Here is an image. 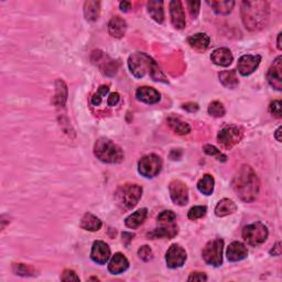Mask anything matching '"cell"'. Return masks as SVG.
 Wrapping results in <instances>:
<instances>
[{"label": "cell", "instance_id": "obj_1", "mask_svg": "<svg viewBox=\"0 0 282 282\" xmlns=\"http://www.w3.org/2000/svg\"><path fill=\"white\" fill-rule=\"evenodd\" d=\"M233 189L241 201L251 203L257 198L260 189V181L253 167L241 165L232 181Z\"/></svg>", "mask_w": 282, "mask_h": 282}, {"label": "cell", "instance_id": "obj_2", "mask_svg": "<svg viewBox=\"0 0 282 282\" xmlns=\"http://www.w3.org/2000/svg\"><path fill=\"white\" fill-rule=\"evenodd\" d=\"M128 66H129L131 74L136 78H142L145 76V74H149V76L153 81L167 83V79L158 64L153 61L152 57H150L145 53L136 52L131 54L128 59Z\"/></svg>", "mask_w": 282, "mask_h": 282}, {"label": "cell", "instance_id": "obj_3", "mask_svg": "<svg viewBox=\"0 0 282 282\" xmlns=\"http://www.w3.org/2000/svg\"><path fill=\"white\" fill-rule=\"evenodd\" d=\"M241 17L245 26L250 31L264 28L269 21V4L267 1L241 2Z\"/></svg>", "mask_w": 282, "mask_h": 282}, {"label": "cell", "instance_id": "obj_4", "mask_svg": "<svg viewBox=\"0 0 282 282\" xmlns=\"http://www.w3.org/2000/svg\"><path fill=\"white\" fill-rule=\"evenodd\" d=\"M94 153L100 161L110 163V164L120 163L123 160V157H125L119 145L106 138H100L96 141L94 145Z\"/></svg>", "mask_w": 282, "mask_h": 282}, {"label": "cell", "instance_id": "obj_5", "mask_svg": "<svg viewBox=\"0 0 282 282\" xmlns=\"http://www.w3.org/2000/svg\"><path fill=\"white\" fill-rule=\"evenodd\" d=\"M141 195H142V188L137 184H126L118 188L115 193V198L121 209L131 210L138 204Z\"/></svg>", "mask_w": 282, "mask_h": 282}, {"label": "cell", "instance_id": "obj_6", "mask_svg": "<svg viewBox=\"0 0 282 282\" xmlns=\"http://www.w3.org/2000/svg\"><path fill=\"white\" fill-rule=\"evenodd\" d=\"M268 235V228L260 222L247 225L242 229V238L247 244L253 247L262 245L267 240Z\"/></svg>", "mask_w": 282, "mask_h": 282}, {"label": "cell", "instance_id": "obj_7", "mask_svg": "<svg viewBox=\"0 0 282 282\" xmlns=\"http://www.w3.org/2000/svg\"><path fill=\"white\" fill-rule=\"evenodd\" d=\"M223 249H224V240L220 238H216L211 240L205 245L203 249V259L204 261L213 267H219L223 263Z\"/></svg>", "mask_w": 282, "mask_h": 282}, {"label": "cell", "instance_id": "obj_8", "mask_svg": "<svg viewBox=\"0 0 282 282\" xmlns=\"http://www.w3.org/2000/svg\"><path fill=\"white\" fill-rule=\"evenodd\" d=\"M162 170V160L157 154H147L140 159L138 163V172L144 178L152 179Z\"/></svg>", "mask_w": 282, "mask_h": 282}, {"label": "cell", "instance_id": "obj_9", "mask_svg": "<svg viewBox=\"0 0 282 282\" xmlns=\"http://www.w3.org/2000/svg\"><path fill=\"white\" fill-rule=\"evenodd\" d=\"M242 139V131L236 126H226L218 132L217 141L223 147L231 149L234 145L239 143Z\"/></svg>", "mask_w": 282, "mask_h": 282}, {"label": "cell", "instance_id": "obj_10", "mask_svg": "<svg viewBox=\"0 0 282 282\" xmlns=\"http://www.w3.org/2000/svg\"><path fill=\"white\" fill-rule=\"evenodd\" d=\"M187 251L178 244H173L170 246L165 254L166 266L171 269H176L182 267L185 260H187Z\"/></svg>", "mask_w": 282, "mask_h": 282}, {"label": "cell", "instance_id": "obj_11", "mask_svg": "<svg viewBox=\"0 0 282 282\" xmlns=\"http://www.w3.org/2000/svg\"><path fill=\"white\" fill-rule=\"evenodd\" d=\"M170 196L174 204L184 206L188 202V187L180 180L172 181L169 185Z\"/></svg>", "mask_w": 282, "mask_h": 282}, {"label": "cell", "instance_id": "obj_12", "mask_svg": "<svg viewBox=\"0 0 282 282\" xmlns=\"http://www.w3.org/2000/svg\"><path fill=\"white\" fill-rule=\"evenodd\" d=\"M261 62V56L259 54L251 55V54H245L241 55L238 60L237 69L238 72L240 73L242 76H248V75L253 74Z\"/></svg>", "mask_w": 282, "mask_h": 282}, {"label": "cell", "instance_id": "obj_13", "mask_svg": "<svg viewBox=\"0 0 282 282\" xmlns=\"http://www.w3.org/2000/svg\"><path fill=\"white\" fill-rule=\"evenodd\" d=\"M282 57L278 56L273 62V64L270 66L268 73H267V79L268 83L270 84L272 88L277 91L282 90Z\"/></svg>", "mask_w": 282, "mask_h": 282}, {"label": "cell", "instance_id": "obj_14", "mask_svg": "<svg viewBox=\"0 0 282 282\" xmlns=\"http://www.w3.org/2000/svg\"><path fill=\"white\" fill-rule=\"evenodd\" d=\"M161 225L159 228H156L151 233L147 234V237L149 239H157V238H167V239H172L175 237L179 233L178 225L174 222L172 223H159Z\"/></svg>", "mask_w": 282, "mask_h": 282}, {"label": "cell", "instance_id": "obj_15", "mask_svg": "<svg viewBox=\"0 0 282 282\" xmlns=\"http://www.w3.org/2000/svg\"><path fill=\"white\" fill-rule=\"evenodd\" d=\"M91 258L94 262L98 264H105L110 258V248L106 242L96 240L92 246Z\"/></svg>", "mask_w": 282, "mask_h": 282}, {"label": "cell", "instance_id": "obj_16", "mask_svg": "<svg viewBox=\"0 0 282 282\" xmlns=\"http://www.w3.org/2000/svg\"><path fill=\"white\" fill-rule=\"evenodd\" d=\"M170 15L172 24L176 29H184L187 21H185V13L182 6V2L176 0V1L170 2Z\"/></svg>", "mask_w": 282, "mask_h": 282}, {"label": "cell", "instance_id": "obj_17", "mask_svg": "<svg viewBox=\"0 0 282 282\" xmlns=\"http://www.w3.org/2000/svg\"><path fill=\"white\" fill-rule=\"evenodd\" d=\"M136 97L138 100L149 105L157 104L161 99L160 93H159L156 88L149 86L139 87L138 90L136 91Z\"/></svg>", "mask_w": 282, "mask_h": 282}, {"label": "cell", "instance_id": "obj_18", "mask_svg": "<svg viewBox=\"0 0 282 282\" xmlns=\"http://www.w3.org/2000/svg\"><path fill=\"white\" fill-rule=\"evenodd\" d=\"M211 60L214 64L223 68H227L231 65L234 61V56L232 52L227 47H218L212 52Z\"/></svg>", "mask_w": 282, "mask_h": 282}, {"label": "cell", "instance_id": "obj_19", "mask_svg": "<svg viewBox=\"0 0 282 282\" xmlns=\"http://www.w3.org/2000/svg\"><path fill=\"white\" fill-rule=\"evenodd\" d=\"M227 259L232 262H237L245 259L248 256V250L246 246L240 241H233L231 245L227 247L226 251Z\"/></svg>", "mask_w": 282, "mask_h": 282}, {"label": "cell", "instance_id": "obj_20", "mask_svg": "<svg viewBox=\"0 0 282 282\" xmlns=\"http://www.w3.org/2000/svg\"><path fill=\"white\" fill-rule=\"evenodd\" d=\"M129 268V261L121 253H116L110 259L108 264V270L113 275H120Z\"/></svg>", "mask_w": 282, "mask_h": 282}, {"label": "cell", "instance_id": "obj_21", "mask_svg": "<svg viewBox=\"0 0 282 282\" xmlns=\"http://www.w3.org/2000/svg\"><path fill=\"white\" fill-rule=\"evenodd\" d=\"M127 24L126 21L120 17H114L110 19L108 24V31L109 34L114 38H122L126 34Z\"/></svg>", "mask_w": 282, "mask_h": 282}, {"label": "cell", "instance_id": "obj_22", "mask_svg": "<svg viewBox=\"0 0 282 282\" xmlns=\"http://www.w3.org/2000/svg\"><path fill=\"white\" fill-rule=\"evenodd\" d=\"M103 226L101 220L92 213H86L83 216L79 223V227L87 232H97Z\"/></svg>", "mask_w": 282, "mask_h": 282}, {"label": "cell", "instance_id": "obj_23", "mask_svg": "<svg viewBox=\"0 0 282 282\" xmlns=\"http://www.w3.org/2000/svg\"><path fill=\"white\" fill-rule=\"evenodd\" d=\"M189 47L196 51H204L210 47L211 39L206 33H196L188 39Z\"/></svg>", "mask_w": 282, "mask_h": 282}, {"label": "cell", "instance_id": "obj_24", "mask_svg": "<svg viewBox=\"0 0 282 282\" xmlns=\"http://www.w3.org/2000/svg\"><path fill=\"white\" fill-rule=\"evenodd\" d=\"M147 215H148L147 209H140L138 211H136L135 213H132L131 215L128 216L125 220V225L128 228L131 229L138 228L140 225L143 224L145 218H147Z\"/></svg>", "mask_w": 282, "mask_h": 282}, {"label": "cell", "instance_id": "obj_25", "mask_svg": "<svg viewBox=\"0 0 282 282\" xmlns=\"http://www.w3.org/2000/svg\"><path fill=\"white\" fill-rule=\"evenodd\" d=\"M237 206L235 203L229 198H223L222 201L218 202V204L215 207V214L217 217H224V216L231 215L235 213Z\"/></svg>", "mask_w": 282, "mask_h": 282}, {"label": "cell", "instance_id": "obj_26", "mask_svg": "<svg viewBox=\"0 0 282 282\" xmlns=\"http://www.w3.org/2000/svg\"><path fill=\"white\" fill-rule=\"evenodd\" d=\"M218 77L219 82L222 83L225 87L232 88V90L233 88H236L238 86V84H239L236 70H222V72L218 74Z\"/></svg>", "mask_w": 282, "mask_h": 282}, {"label": "cell", "instance_id": "obj_27", "mask_svg": "<svg viewBox=\"0 0 282 282\" xmlns=\"http://www.w3.org/2000/svg\"><path fill=\"white\" fill-rule=\"evenodd\" d=\"M148 11L152 19L158 24H162L164 21V10H163L162 1H149Z\"/></svg>", "mask_w": 282, "mask_h": 282}, {"label": "cell", "instance_id": "obj_28", "mask_svg": "<svg viewBox=\"0 0 282 282\" xmlns=\"http://www.w3.org/2000/svg\"><path fill=\"white\" fill-rule=\"evenodd\" d=\"M100 13L99 1H86L84 3V15L88 21H96Z\"/></svg>", "mask_w": 282, "mask_h": 282}, {"label": "cell", "instance_id": "obj_29", "mask_svg": "<svg viewBox=\"0 0 282 282\" xmlns=\"http://www.w3.org/2000/svg\"><path fill=\"white\" fill-rule=\"evenodd\" d=\"M214 185H215V180L211 174H205L203 175V178L197 182V188L202 194L204 195H212L214 192Z\"/></svg>", "mask_w": 282, "mask_h": 282}, {"label": "cell", "instance_id": "obj_30", "mask_svg": "<svg viewBox=\"0 0 282 282\" xmlns=\"http://www.w3.org/2000/svg\"><path fill=\"white\" fill-rule=\"evenodd\" d=\"M167 123H169V126L172 128V130L178 135H182V136L188 135V132L191 131V127L188 126V123L182 121L179 118H175V117L167 118Z\"/></svg>", "mask_w": 282, "mask_h": 282}, {"label": "cell", "instance_id": "obj_31", "mask_svg": "<svg viewBox=\"0 0 282 282\" xmlns=\"http://www.w3.org/2000/svg\"><path fill=\"white\" fill-rule=\"evenodd\" d=\"M207 4L213 8L217 15H228L235 6V1H207Z\"/></svg>", "mask_w": 282, "mask_h": 282}, {"label": "cell", "instance_id": "obj_32", "mask_svg": "<svg viewBox=\"0 0 282 282\" xmlns=\"http://www.w3.org/2000/svg\"><path fill=\"white\" fill-rule=\"evenodd\" d=\"M56 92L54 103L59 106H63L66 100V96H68V91H66V86L63 81L56 82Z\"/></svg>", "mask_w": 282, "mask_h": 282}, {"label": "cell", "instance_id": "obj_33", "mask_svg": "<svg viewBox=\"0 0 282 282\" xmlns=\"http://www.w3.org/2000/svg\"><path fill=\"white\" fill-rule=\"evenodd\" d=\"M225 113H226V110H225L224 105L220 103L218 100H214L212 101L209 106V114L211 116L216 117V118H219V117H223Z\"/></svg>", "mask_w": 282, "mask_h": 282}, {"label": "cell", "instance_id": "obj_34", "mask_svg": "<svg viewBox=\"0 0 282 282\" xmlns=\"http://www.w3.org/2000/svg\"><path fill=\"white\" fill-rule=\"evenodd\" d=\"M109 92V86L108 85H101L97 93H95L92 97V105L93 106H99L103 101L104 97L107 95V93Z\"/></svg>", "mask_w": 282, "mask_h": 282}, {"label": "cell", "instance_id": "obj_35", "mask_svg": "<svg viewBox=\"0 0 282 282\" xmlns=\"http://www.w3.org/2000/svg\"><path fill=\"white\" fill-rule=\"evenodd\" d=\"M206 212H207V207L206 206H202V205L194 206V207H192L191 210L188 211V217L191 220H196L198 218L204 217V216L206 215Z\"/></svg>", "mask_w": 282, "mask_h": 282}, {"label": "cell", "instance_id": "obj_36", "mask_svg": "<svg viewBox=\"0 0 282 282\" xmlns=\"http://www.w3.org/2000/svg\"><path fill=\"white\" fill-rule=\"evenodd\" d=\"M13 272L19 276H33L34 270L30 266H26L24 263L13 264Z\"/></svg>", "mask_w": 282, "mask_h": 282}, {"label": "cell", "instance_id": "obj_37", "mask_svg": "<svg viewBox=\"0 0 282 282\" xmlns=\"http://www.w3.org/2000/svg\"><path fill=\"white\" fill-rule=\"evenodd\" d=\"M203 150H204V152H205L206 154H209V156L217 157V159H218L219 161H226L227 157L225 156V154H223L222 152H220L217 148L214 147V145H212V144H205L204 148H203Z\"/></svg>", "mask_w": 282, "mask_h": 282}, {"label": "cell", "instance_id": "obj_38", "mask_svg": "<svg viewBox=\"0 0 282 282\" xmlns=\"http://www.w3.org/2000/svg\"><path fill=\"white\" fill-rule=\"evenodd\" d=\"M138 255L141 260H143L144 262H149L150 260L153 259V253L151 248H150L149 246H142L141 248H139L138 250Z\"/></svg>", "mask_w": 282, "mask_h": 282}, {"label": "cell", "instance_id": "obj_39", "mask_svg": "<svg viewBox=\"0 0 282 282\" xmlns=\"http://www.w3.org/2000/svg\"><path fill=\"white\" fill-rule=\"evenodd\" d=\"M176 218V215L172 211H163L158 216V223H172Z\"/></svg>", "mask_w": 282, "mask_h": 282}, {"label": "cell", "instance_id": "obj_40", "mask_svg": "<svg viewBox=\"0 0 282 282\" xmlns=\"http://www.w3.org/2000/svg\"><path fill=\"white\" fill-rule=\"evenodd\" d=\"M281 100H273L272 103L269 106V112L272 114L273 116L277 118H281L282 114H281Z\"/></svg>", "mask_w": 282, "mask_h": 282}, {"label": "cell", "instance_id": "obj_41", "mask_svg": "<svg viewBox=\"0 0 282 282\" xmlns=\"http://www.w3.org/2000/svg\"><path fill=\"white\" fill-rule=\"evenodd\" d=\"M62 281H79V277L76 275V272L70 269H66L61 276Z\"/></svg>", "mask_w": 282, "mask_h": 282}, {"label": "cell", "instance_id": "obj_42", "mask_svg": "<svg viewBox=\"0 0 282 282\" xmlns=\"http://www.w3.org/2000/svg\"><path fill=\"white\" fill-rule=\"evenodd\" d=\"M188 6L189 8V13L193 18H196L200 13V7H201V2L198 1H188Z\"/></svg>", "mask_w": 282, "mask_h": 282}, {"label": "cell", "instance_id": "obj_43", "mask_svg": "<svg viewBox=\"0 0 282 282\" xmlns=\"http://www.w3.org/2000/svg\"><path fill=\"white\" fill-rule=\"evenodd\" d=\"M119 99H120V95L118 93H112L107 98V105L109 107H114L119 103Z\"/></svg>", "mask_w": 282, "mask_h": 282}, {"label": "cell", "instance_id": "obj_44", "mask_svg": "<svg viewBox=\"0 0 282 282\" xmlns=\"http://www.w3.org/2000/svg\"><path fill=\"white\" fill-rule=\"evenodd\" d=\"M188 281H206L207 276L204 272H193L191 276L188 278Z\"/></svg>", "mask_w": 282, "mask_h": 282}, {"label": "cell", "instance_id": "obj_45", "mask_svg": "<svg viewBox=\"0 0 282 282\" xmlns=\"http://www.w3.org/2000/svg\"><path fill=\"white\" fill-rule=\"evenodd\" d=\"M182 107H183V109L188 110V112H189V113H194V112H197L198 110V105L195 103H187V104H184Z\"/></svg>", "mask_w": 282, "mask_h": 282}, {"label": "cell", "instance_id": "obj_46", "mask_svg": "<svg viewBox=\"0 0 282 282\" xmlns=\"http://www.w3.org/2000/svg\"><path fill=\"white\" fill-rule=\"evenodd\" d=\"M134 236H135L134 234L123 232L122 233V241H123V244H125L126 246L129 245V242L132 240V238H134Z\"/></svg>", "mask_w": 282, "mask_h": 282}, {"label": "cell", "instance_id": "obj_47", "mask_svg": "<svg viewBox=\"0 0 282 282\" xmlns=\"http://www.w3.org/2000/svg\"><path fill=\"white\" fill-rule=\"evenodd\" d=\"M281 242L278 241L277 244L273 246V248L270 250V255L271 256H280L281 255Z\"/></svg>", "mask_w": 282, "mask_h": 282}, {"label": "cell", "instance_id": "obj_48", "mask_svg": "<svg viewBox=\"0 0 282 282\" xmlns=\"http://www.w3.org/2000/svg\"><path fill=\"white\" fill-rule=\"evenodd\" d=\"M119 7H120L121 11L127 12V11H129V9H131V2H129V1H121L120 3H119Z\"/></svg>", "mask_w": 282, "mask_h": 282}, {"label": "cell", "instance_id": "obj_49", "mask_svg": "<svg viewBox=\"0 0 282 282\" xmlns=\"http://www.w3.org/2000/svg\"><path fill=\"white\" fill-rule=\"evenodd\" d=\"M281 130H282V128L279 127L276 130V134H275V138L277 141H279V142H281Z\"/></svg>", "mask_w": 282, "mask_h": 282}, {"label": "cell", "instance_id": "obj_50", "mask_svg": "<svg viewBox=\"0 0 282 282\" xmlns=\"http://www.w3.org/2000/svg\"><path fill=\"white\" fill-rule=\"evenodd\" d=\"M281 35L282 33L280 32L279 34H278V40H277V47L279 50H282V46H281Z\"/></svg>", "mask_w": 282, "mask_h": 282}]
</instances>
